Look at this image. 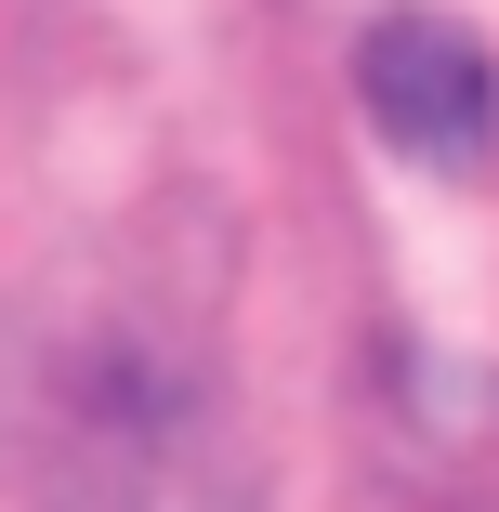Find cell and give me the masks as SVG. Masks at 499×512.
Instances as JSON below:
<instances>
[{
  "label": "cell",
  "mask_w": 499,
  "mask_h": 512,
  "mask_svg": "<svg viewBox=\"0 0 499 512\" xmlns=\"http://www.w3.org/2000/svg\"><path fill=\"white\" fill-rule=\"evenodd\" d=\"M355 106L394 158L421 171H486L499 158V53L434 14V0H408V14H368L355 27Z\"/></svg>",
  "instance_id": "obj_1"
}]
</instances>
